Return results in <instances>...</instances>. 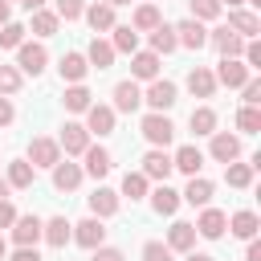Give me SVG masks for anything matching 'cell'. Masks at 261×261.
Returning a JSON list of instances; mask_svg holds the SVG:
<instances>
[{"label": "cell", "instance_id": "cell-1", "mask_svg": "<svg viewBox=\"0 0 261 261\" xmlns=\"http://www.w3.org/2000/svg\"><path fill=\"white\" fill-rule=\"evenodd\" d=\"M143 139H147L151 147L167 151V143L175 139V126H171V118H167V114H143Z\"/></svg>", "mask_w": 261, "mask_h": 261}, {"label": "cell", "instance_id": "cell-2", "mask_svg": "<svg viewBox=\"0 0 261 261\" xmlns=\"http://www.w3.org/2000/svg\"><path fill=\"white\" fill-rule=\"evenodd\" d=\"M212 77H216V86L241 90V86H245V82H249L253 73L245 69V61H241V57H220V65H216V73H212Z\"/></svg>", "mask_w": 261, "mask_h": 261}, {"label": "cell", "instance_id": "cell-3", "mask_svg": "<svg viewBox=\"0 0 261 261\" xmlns=\"http://www.w3.org/2000/svg\"><path fill=\"white\" fill-rule=\"evenodd\" d=\"M143 102L151 106V114H163V110H171V106H175V82H167V77H155V82L147 86Z\"/></svg>", "mask_w": 261, "mask_h": 261}, {"label": "cell", "instance_id": "cell-4", "mask_svg": "<svg viewBox=\"0 0 261 261\" xmlns=\"http://www.w3.org/2000/svg\"><path fill=\"white\" fill-rule=\"evenodd\" d=\"M41 228H45V220L41 216H16L12 220V241H16V249H37V241H41Z\"/></svg>", "mask_w": 261, "mask_h": 261}, {"label": "cell", "instance_id": "cell-5", "mask_svg": "<svg viewBox=\"0 0 261 261\" xmlns=\"http://www.w3.org/2000/svg\"><path fill=\"white\" fill-rule=\"evenodd\" d=\"M208 45H212L220 57H241V53H245V37H237L228 24L212 29V33H208Z\"/></svg>", "mask_w": 261, "mask_h": 261}, {"label": "cell", "instance_id": "cell-6", "mask_svg": "<svg viewBox=\"0 0 261 261\" xmlns=\"http://www.w3.org/2000/svg\"><path fill=\"white\" fill-rule=\"evenodd\" d=\"M45 61H49V53H45V45H37V41H24L20 49H16V69L20 73H41L45 69Z\"/></svg>", "mask_w": 261, "mask_h": 261}, {"label": "cell", "instance_id": "cell-7", "mask_svg": "<svg viewBox=\"0 0 261 261\" xmlns=\"http://www.w3.org/2000/svg\"><path fill=\"white\" fill-rule=\"evenodd\" d=\"M29 163L33 167H57L61 163V147H57V139H33L29 143Z\"/></svg>", "mask_w": 261, "mask_h": 261}, {"label": "cell", "instance_id": "cell-8", "mask_svg": "<svg viewBox=\"0 0 261 261\" xmlns=\"http://www.w3.org/2000/svg\"><path fill=\"white\" fill-rule=\"evenodd\" d=\"M192 228H196V237H204V241H220V237H224V228H228V216H224L220 208H204V212H200V220H196Z\"/></svg>", "mask_w": 261, "mask_h": 261}, {"label": "cell", "instance_id": "cell-9", "mask_svg": "<svg viewBox=\"0 0 261 261\" xmlns=\"http://www.w3.org/2000/svg\"><path fill=\"white\" fill-rule=\"evenodd\" d=\"M73 241H77L82 249H98V245H106V224H102L98 216H86V220L73 224Z\"/></svg>", "mask_w": 261, "mask_h": 261}, {"label": "cell", "instance_id": "cell-10", "mask_svg": "<svg viewBox=\"0 0 261 261\" xmlns=\"http://www.w3.org/2000/svg\"><path fill=\"white\" fill-rule=\"evenodd\" d=\"M208 155H212L216 163H237V155H241V139L228 135V130H212V147H208Z\"/></svg>", "mask_w": 261, "mask_h": 261}, {"label": "cell", "instance_id": "cell-11", "mask_svg": "<svg viewBox=\"0 0 261 261\" xmlns=\"http://www.w3.org/2000/svg\"><path fill=\"white\" fill-rule=\"evenodd\" d=\"M175 167H171V155L167 151H159V147H151L147 155H143V175L147 179H159V184H167V175H171Z\"/></svg>", "mask_w": 261, "mask_h": 261}, {"label": "cell", "instance_id": "cell-12", "mask_svg": "<svg viewBox=\"0 0 261 261\" xmlns=\"http://www.w3.org/2000/svg\"><path fill=\"white\" fill-rule=\"evenodd\" d=\"M175 41H179L184 49H204V45H208V29H204L200 20H192V16H188V20H179V24H175Z\"/></svg>", "mask_w": 261, "mask_h": 261}, {"label": "cell", "instance_id": "cell-13", "mask_svg": "<svg viewBox=\"0 0 261 261\" xmlns=\"http://www.w3.org/2000/svg\"><path fill=\"white\" fill-rule=\"evenodd\" d=\"M139 106H143V90H139V82H118V86H114V106H110V110L135 114Z\"/></svg>", "mask_w": 261, "mask_h": 261}, {"label": "cell", "instance_id": "cell-14", "mask_svg": "<svg viewBox=\"0 0 261 261\" xmlns=\"http://www.w3.org/2000/svg\"><path fill=\"white\" fill-rule=\"evenodd\" d=\"M86 130L90 135H114V110L110 106H102V102H94L90 110H86Z\"/></svg>", "mask_w": 261, "mask_h": 261}, {"label": "cell", "instance_id": "cell-15", "mask_svg": "<svg viewBox=\"0 0 261 261\" xmlns=\"http://www.w3.org/2000/svg\"><path fill=\"white\" fill-rule=\"evenodd\" d=\"M57 147H65V155H82V151L90 147V130H86L82 122H65V126H61V139H57Z\"/></svg>", "mask_w": 261, "mask_h": 261}, {"label": "cell", "instance_id": "cell-16", "mask_svg": "<svg viewBox=\"0 0 261 261\" xmlns=\"http://www.w3.org/2000/svg\"><path fill=\"white\" fill-rule=\"evenodd\" d=\"M159 77V57L147 53H130V82H155Z\"/></svg>", "mask_w": 261, "mask_h": 261}, {"label": "cell", "instance_id": "cell-17", "mask_svg": "<svg viewBox=\"0 0 261 261\" xmlns=\"http://www.w3.org/2000/svg\"><path fill=\"white\" fill-rule=\"evenodd\" d=\"M171 167H175V171H184V175L192 179V175H200V167H204V151L188 143V147H179V151L171 155Z\"/></svg>", "mask_w": 261, "mask_h": 261}, {"label": "cell", "instance_id": "cell-18", "mask_svg": "<svg viewBox=\"0 0 261 261\" xmlns=\"http://www.w3.org/2000/svg\"><path fill=\"white\" fill-rule=\"evenodd\" d=\"M41 237H45L53 249H65V245L73 241V224H69L65 216H49V220H45V228H41Z\"/></svg>", "mask_w": 261, "mask_h": 261}, {"label": "cell", "instance_id": "cell-19", "mask_svg": "<svg viewBox=\"0 0 261 261\" xmlns=\"http://www.w3.org/2000/svg\"><path fill=\"white\" fill-rule=\"evenodd\" d=\"M167 249H171V253H192V249H196V228H192L188 220H175V224L167 228Z\"/></svg>", "mask_w": 261, "mask_h": 261}, {"label": "cell", "instance_id": "cell-20", "mask_svg": "<svg viewBox=\"0 0 261 261\" xmlns=\"http://www.w3.org/2000/svg\"><path fill=\"white\" fill-rule=\"evenodd\" d=\"M57 69H61V82H69V86H82V77L90 73V61H86V53H65Z\"/></svg>", "mask_w": 261, "mask_h": 261}, {"label": "cell", "instance_id": "cell-21", "mask_svg": "<svg viewBox=\"0 0 261 261\" xmlns=\"http://www.w3.org/2000/svg\"><path fill=\"white\" fill-rule=\"evenodd\" d=\"M82 155H86V167H82L86 175H94V179H102V175H110V167H114V159H110V151H106V147H86Z\"/></svg>", "mask_w": 261, "mask_h": 261}, {"label": "cell", "instance_id": "cell-22", "mask_svg": "<svg viewBox=\"0 0 261 261\" xmlns=\"http://www.w3.org/2000/svg\"><path fill=\"white\" fill-rule=\"evenodd\" d=\"M179 200H188L192 208H208V200H212V179L192 175V179H188V188L179 192Z\"/></svg>", "mask_w": 261, "mask_h": 261}, {"label": "cell", "instance_id": "cell-23", "mask_svg": "<svg viewBox=\"0 0 261 261\" xmlns=\"http://www.w3.org/2000/svg\"><path fill=\"white\" fill-rule=\"evenodd\" d=\"M257 228H261V220H257V212H249V208H241V212H232V216H228V232H232V237H241V241H253V237H257Z\"/></svg>", "mask_w": 261, "mask_h": 261}, {"label": "cell", "instance_id": "cell-24", "mask_svg": "<svg viewBox=\"0 0 261 261\" xmlns=\"http://www.w3.org/2000/svg\"><path fill=\"white\" fill-rule=\"evenodd\" d=\"M228 29H232L237 37H249V41H253V37L261 33V20H257L253 12H245V8H228Z\"/></svg>", "mask_w": 261, "mask_h": 261}, {"label": "cell", "instance_id": "cell-25", "mask_svg": "<svg viewBox=\"0 0 261 261\" xmlns=\"http://www.w3.org/2000/svg\"><path fill=\"white\" fill-rule=\"evenodd\" d=\"M114 212H118V192H110V188H94V196H90V216L106 220V216H114Z\"/></svg>", "mask_w": 261, "mask_h": 261}, {"label": "cell", "instance_id": "cell-26", "mask_svg": "<svg viewBox=\"0 0 261 261\" xmlns=\"http://www.w3.org/2000/svg\"><path fill=\"white\" fill-rule=\"evenodd\" d=\"M188 90H192L196 98H212V94H216V77H212V69H204V65L188 69Z\"/></svg>", "mask_w": 261, "mask_h": 261}, {"label": "cell", "instance_id": "cell-27", "mask_svg": "<svg viewBox=\"0 0 261 261\" xmlns=\"http://www.w3.org/2000/svg\"><path fill=\"white\" fill-rule=\"evenodd\" d=\"M82 175H86V171H82L77 163H69V159H65V163H57V167H53V188H57V192H73V188L82 184Z\"/></svg>", "mask_w": 261, "mask_h": 261}, {"label": "cell", "instance_id": "cell-28", "mask_svg": "<svg viewBox=\"0 0 261 261\" xmlns=\"http://www.w3.org/2000/svg\"><path fill=\"white\" fill-rule=\"evenodd\" d=\"M159 24H163L159 4H139L135 16H130V29H135V33H151V29H159Z\"/></svg>", "mask_w": 261, "mask_h": 261}, {"label": "cell", "instance_id": "cell-29", "mask_svg": "<svg viewBox=\"0 0 261 261\" xmlns=\"http://www.w3.org/2000/svg\"><path fill=\"white\" fill-rule=\"evenodd\" d=\"M151 208H155L159 216H175V208H179V192L167 188V184H159V188L151 192Z\"/></svg>", "mask_w": 261, "mask_h": 261}, {"label": "cell", "instance_id": "cell-30", "mask_svg": "<svg viewBox=\"0 0 261 261\" xmlns=\"http://www.w3.org/2000/svg\"><path fill=\"white\" fill-rule=\"evenodd\" d=\"M82 16L90 20L94 33H110V29H114V8H110V4H90Z\"/></svg>", "mask_w": 261, "mask_h": 261}, {"label": "cell", "instance_id": "cell-31", "mask_svg": "<svg viewBox=\"0 0 261 261\" xmlns=\"http://www.w3.org/2000/svg\"><path fill=\"white\" fill-rule=\"evenodd\" d=\"M110 33H114V37H110V49H114V53H139V33H135L130 24H114Z\"/></svg>", "mask_w": 261, "mask_h": 261}, {"label": "cell", "instance_id": "cell-32", "mask_svg": "<svg viewBox=\"0 0 261 261\" xmlns=\"http://www.w3.org/2000/svg\"><path fill=\"white\" fill-rule=\"evenodd\" d=\"M179 49V41H175V29L171 24H159V29H151V53L159 57V53H175Z\"/></svg>", "mask_w": 261, "mask_h": 261}, {"label": "cell", "instance_id": "cell-33", "mask_svg": "<svg viewBox=\"0 0 261 261\" xmlns=\"http://www.w3.org/2000/svg\"><path fill=\"white\" fill-rule=\"evenodd\" d=\"M86 61H90V65H98V69H110V65H114V49H110V41L94 37V41H90V49H86Z\"/></svg>", "mask_w": 261, "mask_h": 261}, {"label": "cell", "instance_id": "cell-34", "mask_svg": "<svg viewBox=\"0 0 261 261\" xmlns=\"http://www.w3.org/2000/svg\"><path fill=\"white\" fill-rule=\"evenodd\" d=\"M33 175H37V167L29 159H12L8 163V188H33Z\"/></svg>", "mask_w": 261, "mask_h": 261}, {"label": "cell", "instance_id": "cell-35", "mask_svg": "<svg viewBox=\"0 0 261 261\" xmlns=\"http://www.w3.org/2000/svg\"><path fill=\"white\" fill-rule=\"evenodd\" d=\"M188 126H192L196 135H212V130H216V110H212V106H196L192 118H188Z\"/></svg>", "mask_w": 261, "mask_h": 261}, {"label": "cell", "instance_id": "cell-36", "mask_svg": "<svg viewBox=\"0 0 261 261\" xmlns=\"http://www.w3.org/2000/svg\"><path fill=\"white\" fill-rule=\"evenodd\" d=\"M90 98H94V94H90L86 86H69V90H65V110H73V114H86V110L94 106Z\"/></svg>", "mask_w": 261, "mask_h": 261}, {"label": "cell", "instance_id": "cell-37", "mask_svg": "<svg viewBox=\"0 0 261 261\" xmlns=\"http://www.w3.org/2000/svg\"><path fill=\"white\" fill-rule=\"evenodd\" d=\"M57 24H61L57 12H49V8H37V12H33V33H37V37H53Z\"/></svg>", "mask_w": 261, "mask_h": 261}, {"label": "cell", "instance_id": "cell-38", "mask_svg": "<svg viewBox=\"0 0 261 261\" xmlns=\"http://www.w3.org/2000/svg\"><path fill=\"white\" fill-rule=\"evenodd\" d=\"M224 179H228V188H249L253 184V167L249 163H224Z\"/></svg>", "mask_w": 261, "mask_h": 261}, {"label": "cell", "instance_id": "cell-39", "mask_svg": "<svg viewBox=\"0 0 261 261\" xmlns=\"http://www.w3.org/2000/svg\"><path fill=\"white\" fill-rule=\"evenodd\" d=\"M147 184H151V179H147L143 171H126V175H122V196L143 200V196H147Z\"/></svg>", "mask_w": 261, "mask_h": 261}, {"label": "cell", "instance_id": "cell-40", "mask_svg": "<svg viewBox=\"0 0 261 261\" xmlns=\"http://www.w3.org/2000/svg\"><path fill=\"white\" fill-rule=\"evenodd\" d=\"M20 45H24V24H16V20L0 24V49H20Z\"/></svg>", "mask_w": 261, "mask_h": 261}, {"label": "cell", "instance_id": "cell-41", "mask_svg": "<svg viewBox=\"0 0 261 261\" xmlns=\"http://www.w3.org/2000/svg\"><path fill=\"white\" fill-rule=\"evenodd\" d=\"M237 126H241L245 135H257V130H261V110H257V106H241V110H237Z\"/></svg>", "mask_w": 261, "mask_h": 261}, {"label": "cell", "instance_id": "cell-42", "mask_svg": "<svg viewBox=\"0 0 261 261\" xmlns=\"http://www.w3.org/2000/svg\"><path fill=\"white\" fill-rule=\"evenodd\" d=\"M20 77H24V73H20L16 65H0V98L16 94V90H20Z\"/></svg>", "mask_w": 261, "mask_h": 261}, {"label": "cell", "instance_id": "cell-43", "mask_svg": "<svg viewBox=\"0 0 261 261\" xmlns=\"http://www.w3.org/2000/svg\"><path fill=\"white\" fill-rule=\"evenodd\" d=\"M53 4H57V8H53L57 20H77V16L86 12V0H53Z\"/></svg>", "mask_w": 261, "mask_h": 261}, {"label": "cell", "instance_id": "cell-44", "mask_svg": "<svg viewBox=\"0 0 261 261\" xmlns=\"http://www.w3.org/2000/svg\"><path fill=\"white\" fill-rule=\"evenodd\" d=\"M220 16V0H192V20H216Z\"/></svg>", "mask_w": 261, "mask_h": 261}, {"label": "cell", "instance_id": "cell-45", "mask_svg": "<svg viewBox=\"0 0 261 261\" xmlns=\"http://www.w3.org/2000/svg\"><path fill=\"white\" fill-rule=\"evenodd\" d=\"M143 261H171V249L163 241H147L143 245Z\"/></svg>", "mask_w": 261, "mask_h": 261}, {"label": "cell", "instance_id": "cell-46", "mask_svg": "<svg viewBox=\"0 0 261 261\" xmlns=\"http://www.w3.org/2000/svg\"><path fill=\"white\" fill-rule=\"evenodd\" d=\"M241 61H245V69L253 73V69L261 65V45H257V41H245V53H241Z\"/></svg>", "mask_w": 261, "mask_h": 261}, {"label": "cell", "instance_id": "cell-47", "mask_svg": "<svg viewBox=\"0 0 261 261\" xmlns=\"http://www.w3.org/2000/svg\"><path fill=\"white\" fill-rule=\"evenodd\" d=\"M90 253H94L90 261H126L122 249H114V245H98V249H90Z\"/></svg>", "mask_w": 261, "mask_h": 261}, {"label": "cell", "instance_id": "cell-48", "mask_svg": "<svg viewBox=\"0 0 261 261\" xmlns=\"http://www.w3.org/2000/svg\"><path fill=\"white\" fill-rule=\"evenodd\" d=\"M241 90H245V106H257V102H261V82H257V77H249Z\"/></svg>", "mask_w": 261, "mask_h": 261}, {"label": "cell", "instance_id": "cell-49", "mask_svg": "<svg viewBox=\"0 0 261 261\" xmlns=\"http://www.w3.org/2000/svg\"><path fill=\"white\" fill-rule=\"evenodd\" d=\"M12 220H16V208L8 200H0V228H12Z\"/></svg>", "mask_w": 261, "mask_h": 261}, {"label": "cell", "instance_id": "cell-50", "mask_svg": "<svg viewBox=\"0 0 261 261\" xmlns=\"http://www.w3.org/2000/svg\"><path fill=\"white\" fill-rule=\"evenodd\" d=\"M16 118V106H12V98H0V126H8Z\"/></svg>", "mask_w": 261, "mask_h": 261}, {"label": "cell", "instance_id": "cell-51", "mask_svg": "<svg viewBox=\"0 0 261 261\" xmlns=\"http://www.w3.org/2000/svg\"><path fill=\"white\" fill-rule=\"evenodd\" d=\"M4 261H41V253H37V249H16V253L4 257Z\"/></svg>", "mask_w": 261, "mask_h": 261}, {"label": "cell", "instance_id": "cell-52", "mask_svg": "<svg viewBox=\"0 0 261 261\" xmlns=\"http://www.w3.org/2000/svg\"><path fill=\"white\" fill-rule=\"evenodd\" d=\"M245 261H261V241H257V237L249 241V249H245Z\"/></svg>", "mask_w": 261, "mask_h": 261}, {"label": "cell", "instance_id": "cell-53", "mask_svg": "<svg viewBox=\"0 0 261 261\" xmlns=\"http://www.w3.org/2000/svg\"><path fill=\"white\" fill-rule=\"evenodd\" d=\"M8 16H12V4H8V0H0V24H8Z\"/></svg>", "mask_w": 261, "mask_h": 261}, {"label": "cell", "instance_id": "cell-54", "mask_svg": "<svg viewBox=\"0 0 261 261\" xmlns=\"http://www.w3.org/2000/svg\"><path fill=\"white\" fill-rule=\"evenodd\" d=\"M188 261H216V257H212V253H196V249H192V253H188Z\"/></svg>", "mask_w": 261, "mask_h": 261}, {"label": "cell", "instance_id": "cell-55", "mask_svg": "<svg viewBox=\"0 0 261 261\" xmlns=\"http://www.w3.org/2000/svg\"><path fill=\"white\" fill-rule=\"evenodd\" d=\"M20 4H24L29 12H37V8H45V0H20Z\"/></svg>", "mask_w": 261, "mask_h": 261}, {"label": "cell", "instance_id": "cell-56", "mask_svg": "<svg viewBox=\"0 0 261 261\" xmlns=\"http://www.w3.org/2000/svg\"><path fill=\"white\" fill-rule=\"evenodd\" d=\"M224 4H228V8H241L245 0H220V8H224Z\"/></svg>", "mask_w": 261, "mask_h": 261}, {"label": "cell", "instance_id": "cell-57", "mask_svg": "<svg viewBox=\"0 0 261 261\" xmlns=\"http://www.w3.org/2000/svg\"><path fill=\"white\" fill-rule=\"evenodd\" d=\"M4 257H8V241L0 237V261H4Z\"/></svg>", "mask_w": 261, "mask_h": 261}, {"label": "cell", "instance_id": "cell-58", "mask_svg": "<svg viewBox=\"0 0 261 261\" xmlns=\"http://www.w3.org/2000/svg\"><path fill=\"white\" fill-rule=\"evenodd\" d=\"M102 4H110V8H122V4H130V0H102Z\"/></svg>", "mask_w": 261, "mask_h": 261}, {"label": "cell", "instance_id": "cell-59", "mask_svg": "<svg viewBox=\"0 0 261 261\" xmlns=\"http://www.w3.org/2000/svg\"><path fill=\"white\" fill-rule=\"evenodd\" d=\"M0 200H8V179H0Z\"/></svg>", "mask_w": 261, "mask_h": 261}, {"label": "cell", "instance_id": "cell-60", "mask_svg": "<svg viewBox=\"0 0 261 261\" xmlns=\"http://www.w3.org/2000/svg\"><path fill=\"white\" fill-rule=\"evenodd\" d=\"M147 4H159V0H147Z\"/></svg>", "mask_w": 261, "mask_h": 261}, {"label": "cell", "instance_id": "cell-61", "mask_svg": "<svg viewBox=\"0 0 261 261\" xmlns=\"http://www.w3.org/2000/svg\"><path fill=\"white\" fill-rule=\"evenodd\" d=\"M8 4H12V0H8Z\"/></svg>", "mask_w": 261, "mask_h": 261}]
</instances>
